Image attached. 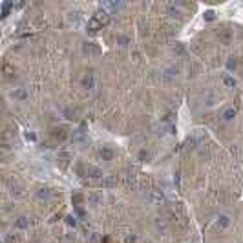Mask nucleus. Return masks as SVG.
Listing matches in <instances>:
<instances>
[{
	"label": "nucleus",
	"instance_id": "obj_12",
	"mask_svg": "<svg viewBox=\"0 0 243 243\" xmlns=\"http://www.w3.org/2000/svg\"><path fill=\"white\" fill-rule=\"evenodd\" d=\"M234 115H236V110H234V108H228V110L223 113V119H225V121H232Z\"/></svg>",
	"mask_w": 243,
	"mask_h": 243
},
{
	"label": "nucleus",
	"instance_id": "obj_8",
	"mask_svg": "<svg viewBox=\"0 0 243 243\" xmlns=\"http://www.w3.org/2000/svg\"><path fill=\"white\" fill-rule=\"evenodd\" d=\"M223 84H225L227 88H236V79H234L232 75L225 73V75H223Z\"/></svg>",
	"mask_w": 243,
	"mask_h": 243
},
{
	"label": "nucleus",
	"instance_id": "obj_14",
	"mask_svg": "<svg viewBox=\"0 0 243 243\" xmlns=\"http://www.w3.org/2000/svg\"><path fill=\"white\" fill-rule=\"evenodd\" d=\"M99 201H101V196H95V194H90V196H88V203H92V205H97Z\"/></svg>",
	"mask_w": 243,
	"mask_h": 243
},
{
	"label": "nucleus",
	"instance_id": "obj_11",
	"mask_svg": "<svg viewBox=\"0 0 243 243\" xmlns=\"http://www.w3.org/2000/svg\"><path fill=\"white\" fill-rule=\"evenodd\" d=\"M29 225V220L28 218H19L17 221H15V228H26Z\"/></svg>",
	"mask_w": 243,
	"mask_h": 243
},
{
	"label": "nucleus",
	"instance_id": "obj_16",
	"mask_svg": "<svg viewBox=\"0 0 243 243\" xmlns=\"http://www.w3.org/2000/svg\"><path fill=\"white\" fill-rule=\"evenodd\" d=\"M227 66H228L230 70H232V68L236 70V68H238V62H236V59H234V57H230V59H228V62H227Z\"/></svg>",
	"mask_w": 243,
	"mask_h": 243
},
{
	"label": "nucleus",
	"instance_id": "obj_19",
	"mask_svg": "<svg viewBox=\"0 0 243 243\" xmlns=\"http://www.w3.org/2000/svg\"><path fill=\"white\" fill-rule=\"evenodd\" d=\"M205 19H207V20H214V11H212V9H208V11L205 13Z\"/></svg>",
	"mask_w": 243,
	"mask_h": 243
},
{
	"label": "nucleus",
	"instance_id": "obj_13",
	"mask_svg": "<svg viewBox=\"0 0 243 243\" xmlns=\"http://www.w3.org/2000/svg\"><path fill=\"white\" fill-rule=\"evenodd\" d=\"M106 7H110V9H113V11H119L124 7V4L122 2H110V4H106Z\"/></svg>",
	"mask_w": 243,
	"mask_h": 243
},
{
	"label": "nucleus",
	"instance_id": "obj_15",
	"mask_svg": "<svg viewBox=\"0 0 243 243\" xmlns=\"http://www.w3.org/2000/svg\"><path fill=\"white\" fill-rule=\"evenodd\" d=\"M37 196H39V198H49V190H48V188H40V190H39V192H37Z\"/></svg>",
	"mask_w": 243,
	"mask_h": 243
},
{
	"label": "nucleus",
	"instance_id": "obj_2",
	"mask_svg": "<svg viewBox=\"0 0 243 243\" xmlns=\"http://www.w3.org/2000/svg\"><path fill=\"white\" fill-rule=\"evenodd\" d=\"M146 199L152 203V205H157V203H161V201H163L161 190H150V192H148V196H146Z\"/></svg>",
	"mask_w": 243,
	"mask_h": 243
},
{
	"label": "nucleus",
	"instance_id": "obj_5",
	"mask_svg": "<svg viewBox=\"0 0 243 243\" xmlns=\"http://www.w3.org/2000/svg\"><path fill=\"white\" fill-rule=\"evenodd\" d=\"M84 51H86L88 55H99V53H101V49H99L93 42H86V44H84Z\"/></svg>",
	"mask_w": 243,
	"mask_h": 243
},
{
	"label": "nucleus",
	"instance_id": "obj_10",
	"mask_svg": "<svg viewBox=\"0 0 243 243\" xmlns=\"http://www.w3.org/2000/svg\"><path fill=\"white\" fill-rule=\"evenodd\" d=\"M51 135L53 137H57V139H64L66 137V128H53V132H51Z\"/></svg>",
	"mask_w": 243,
	"mask_h": 243
},
{
	"label": "nucleus",
	"instance_id": "obj_9",
	"mask_svg": "<svg viewBox=\"0 0 243 243\" xmlns=\"http://www.w3.org/2000/svg\"><path fill=\"white\" fill-rule=\"evenodd\" d=\"M82 86H84V88H88V90H92V88H93V75H92V73L84 75V79H82Z\"/></svg>",
	"mask_w": 243,
	"mask_h": 243
},
{
	"label": "nucleus",
	"instance_id": "obj_1",
	"mask_svg": "<svg viewBox=\"0 0 243 243\" xmlns=\"http://www.w3.org/2000/svg\"><path fill=\"white\" fill-rule=\"evenodd\" d=\"M108 22H110V13L108 11H97L90 20L86 24V29L90 31V33H97L99 29H102L104 26H108Z\"/></svg>",
	"mask_w": 243,
	"mask_h": 243
},
{
	"label": "nucleus",
	"instance_id": "obj_18",
	"mask_svg": "<svg viewBox=\"0 0 243 243\" xmlns=\"http://www.w3.org/2000/svg\"><path fill=\"white\" fill-rule=\"evenodd\" d=\"M66 223H68V225H71V227H77V221H75V218H73V216H68V218H66Z\"/></svg>",
	"mask_w": 243,
	"mask_h": 243
},
{
	"label": "nucleus",
	"instance_id": "obj_22",
	"mask_svg": "<svg viewBox=\"0 0 243 243\" xmlns=\"http://www.w3.org/2000/svg\"><path fill=\"white\" fill-rule=\"evenodd\" d=\"M126 243H135V236H128V240H126Z\"/></svg>",
	"mask_w": 243,
	"mask_h": 243
},
{
	"label": "nucleus",
	"instance_id": "obj_17",
	"mask_svg": "<svg viewBox=\"0 0 243 243\" xmlns=\"http://www.w3.org/2000/svg\"><path fill=\"white\" fill-rule=\"evenodd\" d=\"M117 42H119V44H121V46H126V44H128V42H130V39H128V37H117Z\"/></svg>",
	"mask_w": 243,
	"mask_h": 243
},
{
	"label": "nucleus",
	"instance_id": "obj_7",
	"mask_svg": "<svg viewBox=\"0 0 243 243\" xmlns=\"http://www.w3.org/2000/svg\"><path fill=\"white\" fill-rule=\"evenodd\" d=\"M11 95H13L15 99H19V101H26V99H28V92H26L24 88H17Z\"/></svg>",
	"mask_w": 243,
	"mask_h": 243
},
{
	"label": "nucleus",
	"instance_id": "obj_4",
	"mask_svg": "<svg viewBox=\"0 0 243 243\" xmlns=\"http://www.w3.org/2000/svg\"><path fill=\"white\" fill-rule=\"evenodd\" d=\"M86 176H90V177H101L102 170L97 168V166H93V164H88L86 166Z\"/></svg>",
	"mask_w": 243,
	"mask_h": 243
},
{
	"label": "nucleus",
	"instance_id": "obj_6",
	"mask_svg": "<svg viewBox=\"0 0 243 243\" xmlns=\"http://www.w3.org/2000/svg\"><path fill=\"white\" fill-rule=\"evenodd\" d=\"M216 225H218V227H221V228H227V227L230 225V218H228L227 214H220V216H218V220H216Z\"/></svg>",
	"mask_w": 243,
	"mask_h": 243
},
{
	"label": "nucleus",
	"instance_id": "obj_21",
	"mask_svg": "<svg viewBox=\"0 0 243 243\" xmlns=\"http://www.w3.org/2000/svg\"><path fill=\"white\" fill-rule=\"evenodd\" d=\"M139 157H141V159H148V154H146V152L143 150L141 154H139Z\"/></svg>",
	"mask_w": 243,
	"mask_h": 243
},
{
	"label": "nucleus",
	"instance_id": "obj_20",
	"mask_svg": "<svg viewBox=\"0 0 243 243\" xmlns=\"http://www.w3.org/2000/svg\"><path fill=\"white\" fill-rule=\"evenodd\" d=\"M97 240H99V236H97L95 232H92V234H90V243H97Z\"/></svg>",
	"mask_w": 243,
	"mask_h": 243
},
{
	"label": "nucleus",
	"instance_id": "obj_3",
	"mask_svg": "<svg viewBox=\"0 0 243 243\" xmlns=\"http://www.w3.org/2000/svg\"><path fill=\"white\" fill-rule=\"evenodd\" d=\"M99 157H101L102 161H112L113 159V150L110 146H102L101 150H99Z\"/></svg>",
	"mask_w": 243,
	"mask_h": 243
}]
</instances>
